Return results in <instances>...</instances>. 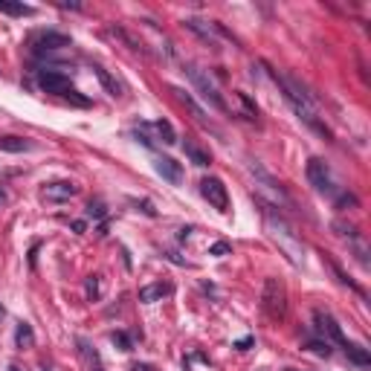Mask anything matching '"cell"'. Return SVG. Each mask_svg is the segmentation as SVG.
Here are the masks:
<instances>
[{
	"mask_svg": "<svg viewBox=\"0 0 371 371\" xmlns=\"http://www.w3.org/2000/svg\"><path fill=\"white\" fill-rule=\"evenodd\" d=\"M32 148V142L23 137H12V134H6V137H0V151H6V154H23V151Z\"/></svg>",
	"mask_w": 371,
	"mask_h": 371,
	"instance_id": "4fadbf2b",
	"label": "cell"
},
{
	"mask_svg": "<svg viewBox=\"0 0 371 371\" xmlns=\"http://www.w3.org/2000/svg\"><path fill=\"white\" fill-rule=\"evenodd\" d=\"M232 253V243H226V241H218V243H212V246H209V255H229Z\"/></svg>",
	"mask_w": 371,
	"mask_h": 371,
	"instance_id": "484cf974",
	"label": "cell"
},
{
	"mask_svg": "<svg viewBox=\"0 0 371 371\" xmlns=\"http://www.w3.org/2000/svg\"><path fill=\"white\" fill-rule=\"evenodd\" d=\"M0 316H3V307H0Z\"/></svg>",
	"mask_w": 371,
	"mask_h": 371,
	"instance_id": "74e56055",
	"label": "cell"
},
{
	"mask_svg": "<svg viewBox=\"0 0 371 371\" xmlns=\"http://www.w3.org/2000/svg\"><path fill=\"white\" fill-rule=\"evenodd\" d=\"M171 93H177V99H180V102H183L186 107H189V113L195 116L197 122H203V119H206V113H203V107H200V104H197V102H195V99H192V96H189L186 90H180V87H171Z\"/></svg>",
	"mask_w": 371,
	"mask_h": 371,
	"instance_id": "2e32d148",
	"label": "cell"
},
{
	"mask_svg": "<svg viewBox=\"0 0 371 371\" xmlns=\"http://www.w3.org/2000/svg\"><path fill=\"white\" fill-rule=\"evenodd\" d=\"M183 73L189 76V79H192V84L197 87V93L203 96V102H209L212 107H215V110H220V113L226 110V102H223V96L218 93V87L212 84V79H209V76L203 73V70H200V67H195V64H186V67H183Z\"/></svg>",
	"mask_w": 371,
	"mask_h": 371,
	"instance_id": "277c9868",
	"label": "cell"
},
{
	"mask_svg": "<svg viewBox=\"0 0 371 371\" xmlns=\"http://www.w3.org/2000/svg\"><path fill=\"white\" fill-rule=\"evenodd\" d=\"M253 342H255L253 336H243V339H238L232 348H238V351H250V348H253Z\"/></svg>",
	"mask_w": 371,
	"mask_h": 371,
	"instance_id": "4dcf8cb0",
	"label": "cell"
},
{
	"mask_svg": "<svg viewBox=\"0 0 371 371\" xmlns=\"http://www.w3.org/2000/svg\"><path fill=\"white\" fill-rule=\"evenodd\" d=\"M0 12H3V15H15V18L35 15L32 6H26V3H15V0H0Z\"/></svg>",
	"mask_w": 371,
	"mask_h": 371,
	"instance_id": "ac0fdd59",
	"label": "cell"
},
{
	"mask_svg": "<svg viewBox=\"0 0 371 371\" xmlns=\"http://www.w3.org/2000/svg\"><path fill=\"white\" fill-rule=\"evenodd\" d=\"M32 46H35V52H55V49L70 46V38L61 32H38L32 38Z\"/></svg>",
	"mask_w": 371,
	"mask_h": 371,
	"instance_id": "52a82bcc",
	"label": "cell"
},
{
	"mask_svg": "<svg viewBox=\"0 0 371 371\" xmlns=\"http://www.w3.org/2000/svg\"><path fill=\"white\" fill-rule=\"evenodd\" d=\"M307 180L313 183V189H319V192H331V171H328L325 160L313 157V160L307 162Z\"/></svg>",
	"mask_w": 371,
	"mask_h": 371,
	"instance_id": "ba28073f",
	"label": "cell"
},
{
	"mask_svg": "<svg viewBox=\"0 0 371 371\" xmlns=\"http://www.w3.org/2000/svg\"><path fill=\"white\" fill-rule=\"evenodd\" d=\"M261 307L264 313L278 322V319H284V311H287V290L284 284L278 281V278H267L264 281V290H261Z\"/></svg>",
	"mask_w": 371,
	"mask_h": 371,
	"instance_id": "3957f363",
	"label": "cell"
},
{
	"mask_svg": "<svg viewBox=\"0 0 371 371\" xmlns=\"http://www.w3.org/2000/svg\"><path fill=\"white\" fill-rule=\"evenodd\" d=\"M79 195V186L70 183V180H58V183H46L44 186V197L52 200V203H61V200H70V197Z\"/></svg>",
	"mask_w": 371,
	"mask_h": 371,
	"instance_id": "30bf717a",
	"label": "cell"
},
{
	"mask_svg": "<svg viewBox=\"0 0 371 371\" xmlns=\"http://www.w3.org/2000/svg\"><path fill=\"white\" fill-rule=\"evenodd\" d=\"M110 342H113L119 351H134V342H131V336L128 334H122V331H116L113 336H110Z\"/></svg>",
	"mask_w": 371,
	"mask_h": 371,
	"instance_id": "d4e9b609",
	"label": "cell"
},
{
	"mask_svg": "<svg viewBox=\"0 0 371 371\" xmlns=\"http://www.w3.org/2000/svg\"><path fill=\"white\" fill-rule=\"evenodd\" d=\"M200 195L206 197L218 212H226V209H229V192H226L223 180H218V177H203V180H200Z\"/></svg>",
	"mask_w": 371,
	"mask_h": 371,
	"instance_id": "5b68a950",
	"label": "cell"
},
{
	"mask_svg": "<svg viewBox=\"0 0 371 371\" xmlns=\"http://www.w3.org/2000/svg\"><path fill=\"white\" fill-rule=\"evenodd\" d=\"M93 73H96V79L102 81V87L110 93V96H119V84H116V79L107 73V70H104V67H93Z\"/></svg>",
	"mask_w": 371,
	"mask_h": 371,
	"instance_id": "d6986e66",
	"label": "cell"
},
{
	"mask_svg": "<svg viewBox=\"0 0 371 371\" xmlns=\"http://www.w3.org/2000/svg\"><path fill=\"white\" fill-rule=\"evenodd\" d=\"M84 293H87V299L96 301L99 296H102V287H99V276H90L87 281H84Z\"/></svg>",
	"mask_w": 371,
	"mask_h": 371,
	"instance_id": "603a6c76",
	"label": "cell"
},
{
	"mask_svg": "<svg viewBox=\"0 0 371 371\" xmlns=\"http://www.w3.org/2000/svg\"><path fill=\"white\" fill-rule=\"evenodd\" d=\"M64 99H67V102H73V104H79V107H87V104H90V99H84V96H79V93L73 90V87H70V90L64 93Z\"/></svg>",
	"mask_w": 371,
	"mask_h": 371,
	"instance_id": "4316f807",
	"label": "cell"
},
{
	"mask_svg": "<svg viewBox=\"0 0 371 371\" xmlns=\"http://www.w3.org/2000/svg\"><path fill=\"white\" fill-rule=\"evenodd\" d=\"M104 215H107V209H104V203H102V200H90V203H87V218H93V220H102Z\"/></svg>",
	"mask_w": 371,
	"mask_h": 371,
	"instance_id": "cb8c5ba5",
	"label": "cell"
},
{
	"mask_svg": "<svg viewBox=\"0 0 371 371\" xmlns=\"http://www.w3.org/2000/svg\"><path fill=\"white\" fill-rule=\"evenodd\" d=\"M270 76H273V81H276L278 87H281V93H284V99L290 102V107L299 113V119H304L307 125L316 131V134H322V137H331V131L319 122V116H316V107H313V99L307 96V93L301 90L299 81L287 79V76H281L278 70H270Z\"/></svg>",
	"mask_w": 371,
	"mask_h": 371,
	"instance_id": "6da1fadb",
	"label": "cell"
},
{
	"mask_svg": "<svg viewBox=\"0 0 371 371\" xmlns=\"http://www.w3.org/2000/svg\"><path fill=\"white\" fill-rule=\"evenodd\" d=\"M162 255H165L168 261H174V264H186V258H180L177 253H162Z\"/></svg>",
	"mask_w": 371,
	"mask_h": 371,
	"instance_id": "1f68e13d",
	"label": "cell"
},
{
	"mask_svg": "<svg viewBox=\"0 0 371 371\" xmlns=\"http://www.w3.org/2000/svg\"><path fill=\"white\" fill-rule=\"evenodd\" d=\"M110 32L119 35V38H122L128 46H131V49H137V52H145V44H142V41H137V38H134L131 32H125V29H110Z\"/></svg>",
	"mask_w": 371,
	"mask_h": 371,
	"instance_id": "7402d4cb",
	"label": "cell"
},
{
	"mask_svg": "<svg viewBox=\"0 0 371 371\" xmlns=\"http://www.w3.org/2000/svg\"><path fill=\"white\" fill-rule=\"evenodd\" d=\"M168 293H171V284H148V287L139 290V301L151 304V301L162 299V296H168Z\"/></svg>",
	"mask_w": 371,
	"mask_h": 371,
	"instance_id": "5bb4252c",
	"label": "cell"
},
{
	"mask_svg": "<svg viewBox=\"0 0 371 371\" xmlns=\"http://www.w3.org/2000/svg\"><path fill=\"white\" fill-rule=\"evenodd\" d=\"M336 206H339V209H357V206H359V200H357L354 195H339Z\"/></svg>",
	"mask_w": 371,
	"mask_h": 371,
	"instance_id": "83f0119b",
	"label": "cell"
},
{
	"mask_svg": "<svg viewBox=\"0 0 371 371\" xmlns=\"http://www.w3.org/2000/svg\"><path fill=\"white\" fill-rule=\"evenodd\" d=\"M183 151H186V157L195 162V165H209L212 162V157H209V151H203V148H197L192 139H186L183 142Z\"/></svg>",
	"mask_w": 371,
	"mask_h": 371,
	"instance_id": "9a60e30c",
	"label": "cell"
},
{
	"mask_svg": "<svg viewBox=\"0 0 371 371\" xmlns=\"http://www.w3.org/2000/svg\"><path fill=\"white\" fill-rule=\"evenodd\" d=\"M131 371H154V368H151L148 362H137V365H134Z\"/></svg>",
	"mask_w": 371,
	"mask_h": 371,
	"instance_id": "836d02e7",
	"label": "cell"
},
{
	"mask_svg": "<svg viewBox=\"0 0 371 371\" xmlns=\"http://www.w3.org/2000/svg\"><path fill=\"white\" fill-rule=\"evenodd\" d=\"M154 128H157V134L162 137V142H165V145H174V142H177V134H174L171 122H165V119H160V122H157Z\"/></svg>",
	"mask_w": 371,
	"mask_h": 371,
	"instance_id": "44dd1931",
	"label": "cell"
},
{
	"mask_svg": "<svg viewBox=\"0 0 371 371\" xmlns=\"http://www.w3.org/2000/svg\"><path fill=\"white\" fill-rule=\"evenodd\" d=\"M9 371H21V368H18V365H9Z\"/></svg>",
	"mask_w": 371,
	"mask_h": 371,
	"instance_id": "d590c367",
	"label": "cell"
},
{
	"mask_svg": "<svg viewBox=\"0 0 371 371\" xmlns=\"http://www.w3.org/2000/svg\"><path fill=\"white\" fill-rule=\"evenodd\" d=\"M342 351H345L348 359H354L357 365H368V362H371V354H368V351H365L362 345H351V342H348V345L342 348Z\"/></svg>",
	"mask_w": 371,
	"mask_h": 371,
	"instance_id": "ffe728a7",
	"label": "cell"
},
{
	"mask_svg": "<svg viewBox=\"0 0 371 371\" xmlns=\"http://www.w3.org/2000/svg\"><path fill=\"white\" fill-rule=\"evenodd\" d=\"M15 342H18V348H32V345H35V331H32V325L18 322V328H15Z\"/></svg>",
	"mask_w": 371,
	"mask_h": 371,
	"instance_id": "e0dca14e",
	"label": "cell"
},
{
	"mask_svg": "<svg viewBox=\"0 0 371 371\" xmlns=\"http://www.w3.org/2000/svg\"><path fill=\"white\" fill-rule=\"evenodd\" d=\"M70 226H73V232H79V235H81V232H84V220H73Z\"/></svg>",
	"mask_w": 371,
	"mask_h": 371,
	"instance_id": "d6a6232c",
	"label": "cell"
},
{
	"mask_svg": "<svg viewBox=\"0 0 371 371\" xmlns=\"http://www.w3.org/2000/svg\"><path fill=\"white\" fill-rule=\"evenodd\" d=\"M189 235H192V226H183V229H180V235H177V238H180V241H186Z\"/></svg>",
	"mask_w": 371,
	"mask_h": 371,
	"instance_id": "e575fe53",
	"label": "cell"
},
{
	"mask_svg": "<svg viewBox=\"0 0 371 371\" xmlns=\"http://www.w3.org/2000/svg\"><path fill=\"white\" fill-rule=\"evenodd\" d=\"M307 348H311L313 354H319V357H331V345L328 342H311Z\"/></svg>",
	"mask_w": 371,
	"mask_h": 371,
	"instance_id": "f1b7e54d",
	"label": "cell"
},
{
	"mask_svg": "<svg viewBox=\"0 0 371 371\" xmlns=\"http://www.w3.org/2000/svg\"><path fill=\"white\" fill-rule=\"evenodd\" d=\"M261 212H264V223H267V229H270V238H278V232H281V246H284L287 258L293 264H299V246L301 243H299V238H296L293 226H287V220L278 218L270 206H264Z\"/></svg>",
	"mask_w": 371,
	"mask_h": 371,
	"instance_id": "7a4b0ae2",
	"label": "cell"
},
{
	"mask_svg": "<svg viewBox=\"0 0 371 371\" xmlns=\"http://www.w3.org/2000/svg\"><path fill=\"white\" fill-rule=\"evenodd\" d=\"M316 328L322 331V334H328L331 339H334L336 345H342L345 348L348 345V339H345V334H342V328H339V322H336L331 313H325V311H316Z\"/></svg>",
	"mask_w": 371,
	"mask_h": 371,
	"instance_id": "9c48e42d",
	"label": "cell"
},
{
	"mask_svg": "<svg viewBox=\"0 0 371 371\" xmlns=\"http://www.w3.org/2000/svg\"><path fill=\"white\" fill-rule=\"evenodd\" d=\"M334 229H336V235H348V238H357V229L351 226V223H334Z\"/></svg>",
	"mask_w": 371,
	"mask_h": 371,
	"instance_id": "f546056e",
	"label": "cell"
},
{
	"mask_svg": "<svg viewBox=\"0 0 371 371\" xmlns=\"http://www.w3.org/2000/svg\"><path fill=\"white\" fill-rule=\"evenodd\" d=\"M0 200H3V192H0Z\"/></svg>",
	"mask_w": 371,
	"mask_h": 371,
	"instance_id": "f35d334b",
	"label": "cell"
},
{
	"mask_svg": "<svg viewBox=\"0 0 371 371\" xmlns=\"http://www.w3.org/2000/svg\"><path fill=\"white\" fill-rule=\"evenodd\" d=\"M41 371H49V368H46V365H44V368H41Z\"/></svg>",
	"mask_w": 371,
	"mask_h": 371,
	"instance_id": "8d00e7d4",
	"label": "cell"
},
{
	"mask_svg": "<svg viewBox=\"0 0 371 371\" xmlns=\"http://www.w3.org/2000/svg\"><path fill=\"white\" fill-rule=\"evenodd\" d=\"M183 26L189 32H195L200 41H206L209 46H218V38H215V23H206V21H197V18H186Z\"/></svg>",
	"mask_w": 371,
	"mask_h": 371,
	"instance_id": "8fae6325",
	"label": "cell"
},
{
	"mask_svg": "<svg viewBox=\"0 0 371 371\" xmlns=\"http://www.w3.org/2000/svg\"><path fill=\"white\" fill-rule=\"evenodd\" d=\"M154 168H157V174H160L162 180H168V183H174V186L183 180V168H180V162H174L171 157H157Z\"/></svg>",
	"mask_w": 371,
	"mask_h": 371,
	"instance_id": "7c38bea8",
	"label": "cell"
},
{
	"mask_svg": "<svg viewBox=\"0 0 371 371\" xmlns=\"http://www.w3.org/2000/svg\"><path fill=\"white\" fill-rule=\"evenodd\" d=\"M38 87L46 93H55V96H64L70 90V79L61 70H41L38 73Z\"/></svg>",
	"mask_w": 371,
	"mask_h": 371,
	"instance_id": "8992f818",
	"label": "cell"
}]
</instances>
